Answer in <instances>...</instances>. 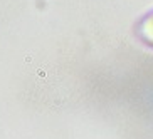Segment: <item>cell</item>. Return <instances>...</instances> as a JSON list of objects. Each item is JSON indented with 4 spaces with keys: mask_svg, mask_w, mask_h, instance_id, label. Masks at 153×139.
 I'll use <instances>...</instances> for the list:
<instances>
[{
    "mask_svg": "<svg viewBox=\"0 0 153 139\" xmlns=\"http://www.w3.org/2000/svg\"><path fill=\"white\" fill-rule=\"evenodd\" d=\"M135 32L140 37V40L145 42L150 47H153V10L145 17H141V20L136 24Z\"/></svg>",
    "mask_w": 153,
    "mask_h": 139,
    "instance_id": "cell-1",
    "label": "cell"
}]
</instances>
